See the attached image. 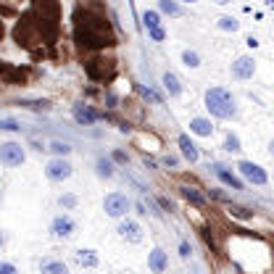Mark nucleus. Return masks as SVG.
<instances>
[{"label":"nucleus","instance_id":"nucleus-27","mask_svg":"<svg viewBox=\"0 0 274 274\" xmlns=\"http://www.w3.org/2000/svg\"><path fill=\"white\" fill-rule=\"evenodd\" d=\"M0 129L16 132V129H19V124H16V121H13V119H3V121H0Z\"/></svg>","mask_w":274,"mask_h":274},{"label":"nucleus","instance_id":"nucleus-14","mask_svg":"<svg viewBox=\"0 0 274 274\" xmlns=\"http://www.w3.org/2000/svg\"><path fill=\"white\" fill-rule=\"evenodd\" d=\"M190 132L198 134V137H211L214 134V124H211V119L195 116V119H190Z\"/></svg>","mask_w":274,"mask_h":274},{"label":"nucleus","instance_id":"nucleus-13","mask_svg":"<svg viewBox=\"0 0 274 274\" xmlns=\"http://www.w3.org/2000/svg\"><path fill=\"white\" fill-rule=\"evenodd\" d=\"M177 145H179V150H182V156H185V158H187L190 163H198V158H201V150L195 148V143L190 140L187 134H179Z\"/></svg>","mask_w":274,"mask_h":274},{"label":"nucleus","instance_id":"nucleus-18","mask_svg":"<svg viewBox=\"0 0 274 274\" xmlns=\"http://www.w3.org/2000/svg\"><path fill=\"white\" fill-rule=\"evenodd\" d=\"M158 13L172 16V19H179L182 16V8L177 6V0H158Z\"/></svg>","mask_w":274,"mask_h":274},{"label":"nucleus","instance_id":"nucleus-7","mask_svg":"<svg viewBox=\"0 0 274 274\" xmlns=\"http://www.w3.org/2000/svg\"><path fill=\"white\" fill-rule=\"evenodd\" d=\"M232 79H240V82H245V79H253V74H256V61L253 56H240L232 61Z\"/></svg>","mask_w":274,"mask_h":274},{"label":"nucleus","instance_id":"nucleus-8","mask_svg":"<svg viewBox=\"0 0 274 274\" xmlns=\"http://www.w3.org/2000/svg\"><path fill=\"white\" fill-rule=\"evenodd\" d=\"M119 237L121 240H127V242H132V245H137V242H143V227L137 224V222H132V219H124L119 224Z\"/></svg>","mask_w":274,"mask_h":274},{"label":"nucleus","instance_id":"nucleus-3","mask_svg":"<svg viewBox=\"0 0 274 274\" xmlns=\"http://www.w3.org/2000/svg\"><path fill=\"white\" fill-rule=\"evenodd\" d=\"M103 211H105L111 219L127 216V211H129V198H127L124 193H108V195L103 198Z\"/></svg>","mask_w":274,"mask_h":274},{"label":"nucleus","instance_id":"nucleus-16","mask_svg":"<svg viewBox=\"0 0 274 274\" xmlns=\"http://www.w3.org/2000/svg\"><path fill=\"white\" fill-rule=\"evenodd\" d=\"M40 274H69V266L61 258H45L40 264Z\"/></svg>","mask_w":274,"mask_h":274},{"label":"nucleus","instance_id":"nucleus-26","mask_svg":"<svg viewBox=\"0 0 274 274\" xmlns=\"http://www.w3.org/2000/svg\"><path fill=\"white\" fill-rule=\"evenodd\" d=\"M148 35H150V40H153V42H163V40H166V29L158 26V29H150Z\"/></svg>","mask_w":274,"mask_h":274},{"label":"nucleus","instance_id":"nucleus-28","mask_svg":"<svg viewBox=\"0 0 274 274\" xmlns=\"http://www.w3.org/2000/svg\"><path fill=\"white\" fill-rule=\"evenodd\" d=\"M0 274H19L11 261H0Z\"/></svg>","mask_w":274,"mask_h":274},{"label":"nucleus","instance_id":"nucleus-12","mask_svg":"<svg viewBox=\"0 0 274 274\" xmlns=\"http://www.w3.org/2000/svg\"><path fill=\"white\" fill-rule=\"evenodd\" d=\"M74 121H77L79 127H93L95 121H98V114L93 108H87V105H74Z\"/></svg>","mask_w":274,"mask_h":274},{"label":"nucleus","instance_id":"nucleus-33","mask_svg":"<svg viewBox=\"0 0 274 274\" xmlns=\"http://www.w3.org/2000/svg\"><path fill=\"white\" fill-rule=\"evenodd\" d=\"M264 3H266V8H271V11H274V0H264Z\"/></svg>","mask_w":274,"mask_h":274},{"label":"nucleus","instance_id":"nucleus-6","mask_svg":"<svg viewBox=\"0 0 274 274\" xmlns=\"http://www.w3.org/2000/svg\"><path fill=\"white\" fill-rule=\"evenodd\" d=\"M74 232H77V222H74L69 214L53 216V222H50V235L56 240H69V237H74Z\"/></svg>","mask_w":274,"mask_h":274},{"label":"nucleus","instance_id":"nucleus-15","mask_svg":"<svg viewBox=\"0 0 274 274\" xmlns=\"http://www.w3.org/2000/svg\"><path fill=\"white\" fill-rule=\"evenodd\" d=\"M161 85H163V90H166L172 98H179V95H182V82H179V77H177L174 71H163Z\"/></svg>","mask_w":274,"mask_h":274},{"label":"nucleus","instance_id":"nucleus-17","mask_svg":"<svg viewBox=\"0 0 274 274\" xmlns=\"http://www.w3.org/2000/svg\"><path fill=\"white\" fill-rule=\"evenodd\" d=\"M95 174H98L100 179H111V177L116 174V166H114V161L100 156V158L95 161Z\"/></svg>","mask_w":274,"mask_h":274},{"label":"nucleus","instance_id":"nucleus-36","mask_svg":"<svg viewBox=\"0 0 274 274\" xmlns=\"http://www.w3.org/2000/svg\"><path fill=\"white\" fill-rule=\"evenodd\" d=\"M216 3H230V0H216Z\"/></svg>","mask_w":274,"mask_h":274},{"label":"nucleus","instance_id":"nucleus-37","mask_svg":"<svg viewBox=\"0 0 274 274\" xmlns=\"http://www.w3.org/2000/svg\"><path fill=\"white\" fill-rule=\"evenodd\" d=\"M0 245H3V232H0Z\"/></svg>","mask_w":274,"mask_h":274},{"label":"nucleus","instance_id":"nucleus-25","mask_svg":"<svg viewBox=\"0 0 274 274\" xmlns=\"http://www.w3.org/2000/svg\"><path fill=\"white\" fill-rule=\"evenodd\" d=\"M58 203L64 206V208H74V206H77V195L66 193V195H61V198H58Z\"/></svg>","mask_w":274,"mask_h":274},{"label":"nucleus","instance_id":"nucleus-31","mask_svg":"<svg viewBox=\"0 0 274 274\" xmlns=\"http://www.w3.org/2000/svg\"><path fill=\"white\" fill-rule=\"evenodd\" d=\"M114 161H127V156H124V153H119V150H116V153H114Z\"/></svg>","mask_w":274,"mask_h":274},{"label":"nucleus","instance_id":"nucleus-38","mask_svg":"<svg viewBox=\"0 0 274 274\" xmlns=\"http://www.w3.org/2000/svg\"><path fill=\"white\" fill-rule=\"evenodd\" d=\"M0 37H3V24H0Z\"/></svg>","mask_w":274,"mask_h":274},{"label":"nucleus","instance_id":"nucleus-1","mask_svg":"<svg viewBox=\"0 0 274 274\" xmlns=\"http://www.w3.org/2000/svg\"><path fill=\"white\" fill-rule=\"evenodd\" d=\"M203 100H206L208 114L214 116V119L227 121V119H235L237 116V103H235L232 93L227 87H208L206 95H203Z\"/></svg>","mask_w":274,"mask_h":274},{"label":"nucleus","instance_id":"nucleus-21","mask_svg":"<svg viewBox=\"0 0 274 274\" xmlns=\"http://www.w3.org/2000/svg\"><path fill=\"white\" fill-rule=\"evenodd\" d=\"M182 64H185L187 69H198V66H201V56L187 48V50H182Z\"/></svg>","mask_w":274,"mask_h":274},{"label":"nucleus","instance_id":"nucleus-11","mask_svg":"<svg viewBox=\"0 0 274 274\" xmlns=\"http://www.w3.org/2000/svg\"><path fill=\"white\" fill-rule=\"evenodd\" d=\"M214 174L224 182V185L227 187H232V190H242V187H245V182H242L235 172H230V169H227V166H222V163H214Z\"/></svg>","mask_w":274,"mask_h":274},{"label":"nucleus","instance_id":"nucleus-20","mask_svg":"<svg viewBox=\"0 0 274 274\" xmlns=\"http://www.w3.org/2000/svg\"><path fill=\"white\" fill-rule=\"evenodd\" d=\"M224 150H230V153H240V150H242L240 137L235 132H227V137H224Z\"/></svg>","mask_w":274,"mask_h":274},{"label":"nucleus","instance_id":"nucleus-34","mask_svg":"<svg viewBox=\"0 0 274 274\" xmlns=\"http://www.w3.org/2000/svg\"><path fill=\"white\" fill-rule=\"evenodd\" d=\"M269 153H271V156H274V140H271V143H269Z\"/></svg>","mask_w":274,"mask_h":274},{"label":"nucleus","instance_id":"nucleus-22","mask_svg":"<svg viewBox=\"0 0 274 274\" xmlns=\"http://www.w3.org/2000/svg\"><path fill=\"white\" fill-rule=\"evenodd\" d=\"M179 190H182V195H185L190 203H195V206H203V203H206V198L198 193L195 187H179Z\"/></svg>","mask_w":274,"mask_h":274},{"label":"nucleus","instance_id":"nucleus-29","mask_svg":"<svg viewBox=\"0 0 274 274\" xmlns=\"http://www.w3.org/2000/svg\"><path fill=\"white\" fill-rule=\"evenodd\" d=\"M190 253H193V248L187 245L185 240H182V242H179V256H182V258H190Z\"/></svg>","mask_w":274,"mask_h":274},{"label":"nucleus","instance_id":"nucleus-23","mask_svg":"<svg viewBox=\"0 0 274 274\" xmlns=\"http://www.w3.org/2000/svg\"><path fill=\"white\" fill-rule=\"evenodd\" d=\"M219 29H222V32H237V29H240V21H237L235 16H222V19H219Z\"/></svg>","mask_w":274,"mask_h":274},{"label":"nucleus","instance_id":"nucleus-5","mask_svg":"<svg viewBox=\"0 0 274 274\" xmlns=\"http://www.w3.org/2000/svg\"><path fill=\"white\" fill-rule=\"evenodd\" d=\"M237 172H240V177L245 179V182H251V185H258V187L269 182L266 169H264V166H258V163H253V161H240V163H237Z\"/></svg>","mask_w":274,"mask_h":274},{"label":"nucleus","instance_id":"nucleus-32","mask_svg":"<svg viewBox=\"0 0 274 274\" xmlns=\"http://www.w3.org/2000/svg\"><path fill=\"white\" fill-rule=\"evenodd\" d=\"M245 42H248V48H256V45H258V40H256V37H248Z\"/></svg>","mask_w":274,"mask_h":274},{"label":"nucleus","instance_id":"nucleus-30","mask_svg":"<svg viewBox=\"0 0 274 274\" xmlns=\"http://www.w3.org/2000/svg\"><path fill=\"white\" fill-rule=\"evenodd\" d=\"M163 166H177V156H163Z\"/></svg>","mask_w":274,"mask_h":274},{"label":"nucleus","instance_id":"nucleus-10","mask_svg":"<svg viewBox=\"0 0 274 274\" xmlns=\"http://www.w3.org/2000/svg\"><path fill=\"white\" fill-rule=\"evenodd\" d=\"M148 269L153 274H163L166 269H169V253H166L163 248H153L148 253Z\"/></svg>","mask_w":274,"mask_h":274},{"label":"nucleus","instance_id":"nucleus-35","mask_svg":"<svg viewBox=\"0 0 274 274\" xmlns=\"http://www.w3.org/2000/svg\"><path fill=\"white\" fill-rule=\"evenodd\" d=\"M182 3H198V0H182Z\"/></svg>","mask_w":274,"mask_h":274},{"label":"nucleus","instance_id":"nucleus-24","mask_svg":"<svg viewBox=\"0 0 274 274\" xmlns=\"http://www.w3.org/2000/svg\"><path fill=\"white\" fill-rule=\"evenodd\" d=\"M48 150H50V153H56V156H64V158H66V156L71 153V145L58 143V140H56V143H50V145H48Z\"/></svg>","mask_w":274,"mask_h":274},{"label":"nucleus","instance_id":"nucleus-9","mask_svg":"<svg viewBox=\"0 0 274 274\" xmlns=\"http://www.w3.org/2000/svg\"><path fill=\"white\" fill-rule=\"evenodd\" d=\"M74 264H77L79 269H98L100 266V256L93 248H79L77 253H74Z\"/></svg>","mask_w":274,"mask_h":274},{"label":"nucleus","instance_id":"nucleus-4","mask_svg":"<svg viewBox=\"0 0 274 274\" xmlns=\"http://www.w3.org/2000/svg\"><path fill=\"white\" fill-rule=\"evenodd\" d=\"M71 174H74V166H71L64 156L50 158V161H48V166H45V177H48L50 182H66Z\"/></svg>","mask_w":274,"mask_h":274},{"label":"nucleus","instance_id":"nucleus-19","mask_svg":"<svg viewBox=\"0 0 274 274\" xmlns=\"http://www.w3.org/2000/svg\"><path fill=\"white\" fill-rule=\"evenodd\" d=\"M143 24H145L148 32H150V29H158L161 26V13L158 11H145L143 13Z\"/></svg>","mask_w":274,"mask_h":274},{"label":"nucleus","instance_id":"nucleus-2","mask_svg":"<svg viewBox=\"0 0 274 274\" xmlns=\"http://www.w3.org/2000/svg\"><path fill=\"white\" fill-rule=\"evenodd\" d=\"M26 161V153H24V145L21 143H0V163L8 166V169H16V166H21Z\"/></svg>","mask_w":274,"mask_h":274}]
</instances>
